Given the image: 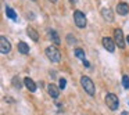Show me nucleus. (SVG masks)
<instances>
[{
    "label": "nucleus",
    "instance_id": "obj_22",
    "mask_svg": "<svg viewBox=\"0 0 129 115\" xmlns=\"http://www.w3.org/2000/svg\"><path fill=\"white\" fill-rule=\"evenodd\" d=\"M121 115H129V114H128L126 111H123V112H121Z\"/></svg>",
    "mask_w": 129,
    "mask_h": 115
},
{
    "label": "nucleus",
    "instance_id": "obj_21",
    "mask_svg": "<svg viewBox=\"0 0 129 115\" xmlns=\"http://www.w3.org/2000/svg\"><path fill=\"white\" fill-rule=\"evenodd\" d=\"M82 62H83V65H85V67H90V64H89V62L86 61V60H83V61H82Z\"/></svg>",
    "mask_w": 129,
    "mask_h": 115
},
{
    "label": "nucleus",
    "instance_id": "obj_13",
    "mask_svg": "<svg viewBox=\"0 0 129 115\" xmlns=\"http://www.w3.org/2000/svg\"><path fill=\"white\" fill-rule=\"evenodd\" d=\"M18 51H20L21 54H28L29 53V46L26 45L25 42H18Z\"/></svg>",
    "mask_w": 129,
    "mask_h": 115
},
{
    "label": "nucleus",
    "instance_id": "obj_26",
    "mask_svg": "<svg viewBox=\"0 0 129 115\" xmlns=\"http://www.w3.org/2000/svg\"><path fill=\"white\" fill-rule=\"evenodd\" d=\"M32 2H35V0H32Z\"/></svg>",
    "mask_w": 129,
    "mask_h": 115
},
{
    "label": "nucleus",
    "instance_id": "obj_6",
    "mask_svg": "<svg viewBox=\"0 0 129 115\" xmlns=\"http://www.w3.org/2000/svg\"><path fill=\"white\" fill-rule=\"evenodd\" d=\"M0 51L3 54H9L11 51V43L7 40L6 36H0Z\"/></svg>",
    "mask_w": 129,
    "mask_h": 115
},
{
    "label": "nucleus",
    "instance_id": "obj_16",
    "mask_svg": "<svg viewBox=\"0 0 129 115\" xmlns=\"http://www.w3.org/2000/svg\"><path fill=\"white\" fill-rule=\"evenodd\" d=\"M6 14H7V17H9L10 20H13V21L17 20V14H15V11L11 9V7H6Z\"/></svg>",
    "mask_w": 129,
    "mask_h": 115
},
{
    "label": "nucleus",
    "instance_id": "obj_4",
    "mask_svg": "<svg viewBox=\"0 0 129 115\" xmlns=\"http://www.w3.org/2000/svg\"><path fill=\"white\" fill-rule=\"evenodd\" d=\"M106 104H107V107H108L111 111L118 109V107H119V100H118L117 94H114V93H108V94L106 96Z\"/></svg>",
    "mask_w": 129,
    "mask_h": 115
},
{
    "label": "nucleus",
    "instance_id": "obj_5",
    "mask_svg": "<svg viewBox=\"0 0 129 115\" xmlns=\"http://www.w3.org/2000/svg\"><path fill=\"white\" fill-rule=\"evenodd\" d=\"M114 40H115V45L118 46L119 49L125 47V37H123V32L122 29H115L114 31Z\"/></svg>",
    "mask_w": 129,
    "mask_h": 115
},
{
    "label": "nucleus",
    "instance_id": "obj_9",
    "mask_svg": "<svg viewBox=\"0 0 129 115\" xmlns=\"http://www.w3.org/2000/svg\"><path fill=\"white\" fill-rule=\"evenodd\" d=\"M101 15H103V18L107 22H112V21H114V14H112V10L110 9V7L101 9Z\"/></svg>",
    "mask_w": 129,
    "mask_h": 115
},
{
    "label": "nucleus",
    "instance_id": "obj_25",
    "mask_svg": "<svg viewBox=\"0 0 129 115\" xmlns=\"http://www.w3.org/2000/svg\"><path fill=\"white\" fill-rule=\"evenodd\" d=\"M71 2H72V3H75V2H76V0H71Z\"/></svg>",
    "mask_w": 129,
    "mask_h": 115
},
{
    "label": "nucleus",
    "instance_id": "obj_15",
    "mask_svg": "<svg viewBox=\"0 0 129 115\" xmlns=\"http://www.w3.org/2000/svg\"><path fill=\"white\" fill-rule=\"evenodd\" d=\"M11 83H13V86H14L15 89H18V90H20L21 87H22V82H21V79L18 78V76H13Z\"/></svg>",
    "mask_w": 129,
    "mask_h": 115
},
{
    "label": "nucleus",
    "instance_id": "obj_18",
    "mask_svg": "<svg viewBox=\"0 0 129 115\" xmlns=\"http://www.w3.org/2000/svg\"><path fill=\"white\" fill-rule=\"evenodd\" d=\"M122 85L125 89H129V76L128 75H123L122 76Z\"/></svg>",
    "mask_w": 129,
    "mask_h": 115
},
{
    "label": "nucleus",
    "instance_id": "obj_11",
    "mask_svg": "<svg viewBox=\"0 0 129 115\" xmlns=\"http://www.w3.org/2000/svg\"><path fill=\"white\" fill-rule=\"evenodd\" d=\"M24 85L26 86V89L29 90V92H36V89H38V86H36V83H35L34 81H32L29 76H26L25 79H24Z\"/></svg>",
    "mask_w": 129,
    "mask_h": 115
},
{
    "label": "nucleus",
    "instance_id": "obj_3",
    "mask_svg": "<svg viewBox=\"0 0 129 115\" xmlns=\"http://www.w3.org/2000/svg\"><path fill=\"white\" fill-rule=\"evenodd\" d=\"M74 21H75V25L78 26L79 29H83L86 28V17H85V14L82 11H79V10H75L74 11Z\"/></svg>",
    "mask_w": 129,
    "mask_h": 115
},
{
    "label": "nucleus",
    "instance_id": "obj_24",
    "mask_svg": "<svg viewBox=\"0 0 129 115\" xmlns=\"http://www.w3.org/2000/svg\"><path fill=\"white\" fill-rule=\"evenodd\" d=\"M49 2H51V3H56L57 0H49Z\"/></svg>",
    "mask_w": 129,
    "mask_h": 115
},
{
    "label": "nucleus",
    "instance_id": "obj_12",
    "mask_svg": "<svg viewBox=\"0 0 129 115\" xmlns=\"http://www.w3.org/2000/svg\"><path fill=\"white\" fill-rule=\"evenodd\" d=\"M47 33H49V39L53 40L54 45H60V43H61V39H60L58 33H57V32L54 31V29H49Z\"/></svg>",
    "mask_w": 129,
    "mask_h": 115
},
{
    "label": "nucleus",
    "instance_id": "obj_2",
    "mask_svg": "<svg viewBox=\"0 0 129 115\" xmlns=\"http://www.w3.org/2000/svg\"><path fill=\"white\" fill-rule=\"evenodd\" d=\"M46 57H47L51 62H60V60H61V53H60V50L56 46H49V47L46 49Z\"/></svg>",
    "mask_w": 129,
    "mask_h": 115
},
{
    "label": "nucleus",
    "instance_id": "obj_23",
    "mask_svg": "<svg viewBox=\"0 0 129 115\" xmlns=\"http://www.w3.org/2000/svg\"><path fill=\"white\" fill-rule=\"evenodd\" d=\"M126 43H128V45H129V35H128V36H126Z\"/></svg>",
    "mask_w": 129,
    "mask_h": 115
},
{
    "label": "nucleus",
    "instance_id": "obj_17",
    "mask_svg": "<svg viewBox=\"0 0 129 115\" xmlns=\"http://www.w3.org/2000/svg\"><path fill=\"white\" fill-rule=\"evenodd\" d=\"M75 56L78 57L79 60L83 61V60H85V51L82 50V49H76V50H75Z\"/></svg>",
    "mask_w": 129,
    "mask_h": 115
},
{
    "label": "nucleus",
    "instance_id": "obj_20",
    "mask_svg": "<svg viewBox=\"0 0 129 115\" xmlns=\"http://www.w3.org/2000/svg\"><path fill=\"white\" fill-rule=\"evenodd\" d=\"M67 42L70 43V45H72V43H75V42H76V39H75V37H74L70 33V35H68V36H67Z\"/></svg>",
    "mask_w": 129,
    "mask_h": 115
},
{
    "label": "nucleus",
    "instance_id": "obj_1",
    "mask_svg": "<svg viewBox=\"0 0 129 115\" xmlns=\"http://www.w3.org/2000/svg\"><path fill=\"white\" fill-rule=\"evenodd\" d=\"M81 85H82V87H83L85 92H86L89 96H94L96 94L94 83H93V81L89 78V76H82L81 78Z\"/></svg>",
    "mask_w": 129,
    "mask_h": 115
},
{
    "label": "nucleus",
    "instance_id": "obj_14",
    "mask_svg": "<svg viewBox=\"0 0 129 115\" xmlns=\"http://www.w3.org/2000/svg\"><path fill=\"white\" fill-rule=\"evenodd\" d=\"M26 33H28V36L31 37L34 42H38V40H39V33H38L34 28H28L26 29Z\"/></svg>",
    "mask_w": 129,
    "mask_h": 115
},
{
    "label": "nucleus",
    "instance_id": "obj_10",
    "mask_svg": "<svg viewBox=\"0 0 129 115\" xmlns=\"http://www.w3.org/2000/svg\"><path fill=\"white\" fill-rule=\"evenodd\" d=\"M117 13L119 15H126L129 13V6L126 3H123V2H121V3L117 4Z\"/></svg>",
    "mask_w": 129,
    "mask_h": 115
},
{
    "label": "nucleus",
    "instance_id": "obj_8",
    "mask_svg": "<svg viewBox=\"0 0 129 115\" xmlns=\"http://www.w3.org/2000/svg\"><path fill=\"white\" fill-rule=\"evenodd\" d=\"M60 87H57L54 83H50V85H47V93H49V96H50L51 98H57L60 96Z\"/></svg>",
    "mask_w": 129,
    "mask_h": 115
},
{
    "label": "nucleus",
    "instance_id": "obj_7",
    "mask_svg": "<svg viewBox=\"0 0 129 115\" xmlns=\"http://www.w3.org/2000/svg\"><path fill=\"white\" fill-rule=\"evenodd\" d=\"M103 46L107 51H110V53H114L115 51V40H112L111 37H108V36L103 37Z\"/></svg>",
    "mask_w": 129,
    "mask_h": 115
},
{
    "label": "nucleus",
    "instance_id": "obj_19",
    "mask_svg": "<svg viewBox=\"0 0 129 115\" xmlns=\"http://www.w3.org/2000/svg\"><path fill=\"white\" fill-rule=\"evenodd\" d=\"M58 82H60V86H58V87H60V89H62V90H64V89H65V86H67V81H65L64 78H61Z\"/></svg>",
    "mask_w": 129,
    "mask_h": 115
}]
</instances>
